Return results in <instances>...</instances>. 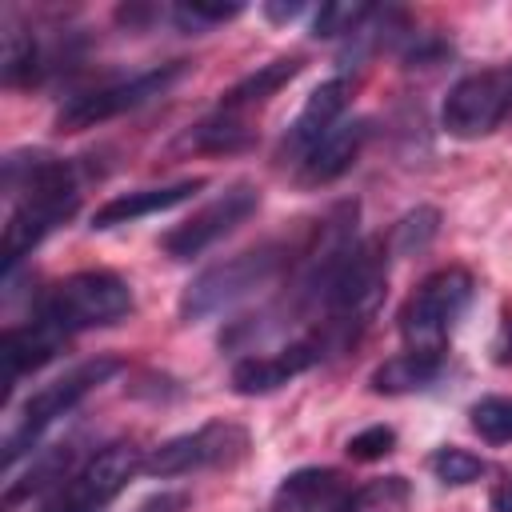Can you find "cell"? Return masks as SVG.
I'll list each match as a JSON object with an SVG mask.
<instances>
[{
    "label": "cell",
    "instance_id": "6da1fadb",
    "mask_svg": "<svg viewBox=\"0 0 512 512\" xmlns=\"http://www.w3.org/2000/svg\"><path fill=\"white\" fill-rule=\"evenodd\" d=\"M4 192L12 200L4 224V268L12 272L56 224H64L80 200L72 164L48 152H12L4 160Z\"/></svg>",
    "mask_w": 512,
    "mask_h": 512
},
{
    "label": "cell",
    "instance_id": "7a4b0ae2",
    "mask_svg": "<svg viewBox=\"0 0 512 512\" xmlns=\"http://www.w3.org/2000/svg\"><path fill=\"white\" fill-rule=\"evenodd\" d=\"M288 260V248H280L276 240H264L248 252H236L212 268H204L184 292H180V320H204L220 308H232L236 300L252 296L256 288H264Z\"/></svg>",
    "mask_w": 512,
    "mask_h": 512
},
{
    "label": "cell",
    "instance_id": "3957f363",
    "mask_svg": "<svg viewBox=\"0 0 512 512\" xmlns=\"http://www.w3.org/2000/svg\"><path fill=\"white\" fill-rule=\"evenodd\" d=\"M472 300V276L464 268H440L416 284V292L400 304V336L408 352L444 356L448 332L464 316Z\"/></svg>",
    "mask_w": 512,
    "mask_h": 512
},
{
    "label": "cell",
    "instance_id": "277c9868",
    "mask_svg": "<svg viewBox=\"0 0 512 512\" xmlns=\"http://www.w3.org/2000/svg\"><path fill=\"white\" fill-rule=\"evenodd\" d=\"M132 312V288L128 280H120L116 272H72L60 284L48 288V296L40 300L36 316H44L48 324H56L64 336L84 332V328H104L116 324Z\"/></svg>",
    "mask_w": 512,
    "mask_h": 512
},
{
    "label": "cell",
    "instance_id": "5b68a950",
    "mask_svg": "<svg viewBox=\"0 0 512 512\" xmlns=\"http://www.w3.org/2000/svg\"><path fill=\"white\" fill-rule=\"evenodd\" d=\"M120 368H124V364H120L116 356H92V360H80L76 368H68L64 376H56L52 384L36 388V392L24 400V408H20V416H16V428H12L8 440H4V464L12 468L16 456H20L48 424H56L64 412H72L88 392H96V388H100L104 380H112Z\"/></svg>",
    "mask_w": 512,
    "mask_h": 512
},
{
    "label": "cell",
    "instance_id": "8992f818",
    "mask_svg": "<svg viewBox=\"0 0 512 512\" xmlns=\"http://www.w3.org/2000/svg\"><path fill=\"white\" fill-rule=\"evenodd\" d=\"M512 112V64L480 68L456 80L440 108V128L456 140L488 136Z\"/></svg>",
    "mask_w": 512,
    "mask_h": 512
},
{
    "label": "cell",
    "instance_id": "52a82bcc",
    "mask_svg": "<svg viewBox=\"0 0 512 512\" xmlns=\"http://www.w3.org/2000/svg\"><path fill=\"white\" fill-rule=\"evenodd\" d=\"M184 76V64H160L152 72H140V76H128V80H116V84H100L92 92H80L72 96L60 112H56V128L60 132H84V128H96L112 116H124L156 96H164L176 80Z\"/></svg>",
    "mask_w": 512,
    "mask_h": 512
},
{
    "label": "cell",
    "instance_id": "ba28073f",
    "mask_svg": "<svg viewBox=\"0 0 512 512\" xmlns=\"http://www.w3.org/2000/svg\"><path fill=\"white\" fill-rule=\"evenodd\" d=\"M248 448V436L244 428L228 424V420H208L184 436H172L164 440L160 448H152V456L144 460V472L148 476H188V472H200V468H220V464H232L236 456H244Z\"/></svg>",
    "mask_w": 512,
    "mask_h": 512
},
{
    "label": "cell",
    "instance_id": "9c48e42d",
    "mask_svg": "<svg viewBox=\"0 0 512 512\" xmlns=\"http://www.w3.org/2000/svg\"><path fill=\"white\" fill-rule=\"evenodd\" d=\"M256 208H260V188L248 184V180H236L216 200H208L200 212H192L184 224H176L172 232H164L160 248L172 260H192L204 248H212L220 236H228L232 228H240Z\"/></svg>",
    "mask_w": 512,
    "mask_h": 512
},
{
    "label": "cell",
    "instance_id": "30bf717a",
    "mask_svg": "<svg viewBox=\"0 0 512 512\" xmlns=\"http://www.w3.org/2000/svg\"><path fill=\"white\" fill-rule=\"evenodd\" d=\"M144 468V460H140V452L132 448V444H108V448H100L88 464H80L72 476H68V484H60V500H68L72 508H80V512H100L136 472Z\"/></svg>",
    "mask_w": 512,
    "mask_h": 512
},
{
    "label": "cell",
    "instance_id": "8fae6325",
    "mask_svg": "<svg viewBox=\"0 0 512 512\" xmlns=\"http://www.w3.org/2000/svg\"><path fill=\"white\" fill-rule=\"evenodd\" d=\"M316 360H320L316 340H296V344L268 352V356H244L232 364V392L236 396H268V392L284 388L292 376L308 372Z\"/></svg>",
    "mask_w": 512,
    "mask_h": 512
},
{
    "label": "cell",
    "instance_id": "7c38bea8",
    "mask_svg": "<svg viewBox=\"0 0 512 512\" xmlns=\"http://www.w3.org/2000/svg\"><path fill=\"white\" fill-rule=\"evenodd\" d=\"M356 488L336 468H300L280 480L272 512H352Z\"/></svg>",
    "mask_w": 512,
    "mask_h": 512
},
{
    "label": "cell",
    "instance_id": "4fadbf2b",
    "mask_svg": "<svg viewBox=\"0 0 512 512\" xmlns=\"http://www.w3.org/2000/svg\"><path fill=\"white\" fill-rule=\"evenodd\" d=\"M348 104V80H324L320 88H312V96L304 100V108L296 112V120L288 124V136H284V156H292L296 164L340 124V112Z\"/></svg>",
    "mask_w": 512,
    "mask_h": 512
},
{
    "label": "cell",
    "instance_id": "5bb4252c",
    "mask_svg": "<svg viewBox=\"0 0 512 512\" xmlns=\"http://www.w3.org/2000/svg\"><path fill=\"white\" fill-rule=\"evenodd\" d=\"M204 188V180H176V184H160V188H136V192H120L112 200H104L92 212V228H116V224H136L144 216L168 212L176 204H184L188 196H196Z\"/></svg>",
    "mask_w": 512,
    "mask_h": 512
},
{
    "label": "cell",
    "instance_id": "9a60e30c",
    "mask_svg": "<svg viewBox=\"0 0 512 512\" xmlns=\"http://www.w3.org/2000/svg\"><path fill=\"white\" fill-rule=\"evenodd\" d=\"M364 140H368V120H344V124H336V128L300 160V180L312 184V188H316V184H332L336 176H344V172L356 164Z\"/></svg>",
    "mask_w": 512,
    "mask_h": 512
},
{
    "label": "cell",
    "instance_id": "2e32d148",
    "mask_svg": "<svg viewBox=\"0 0 512 512\" xmlns=\"http://www.w3.org/2000/svg\"><path fill=\"white\" fill-rule=\"evenodd\" d=\"M64 340H68V336H64L56 324H48L44 316H36V320H28V324H20V328H8V332H4V344H0L8 388L16 384V376L36 372L40 364H48V360L60 352Z\"/></svg>",
    "mask_w": 512,
    "mask_h": 512
},
{
    "label": "cell",
    "instance_id": "e0dca14e",
    "mask_svg": "<svg viewBox=\"0 0 512 512\" xmlns=\"http://www.w3.org/2000/svg\"><path fill=\"white\" fill-rule=\"evenodd\" d=\"M440 368H444V356H424V352H408V348H404L400 356L384 360V364L368 376V384H372V392L404 396V392H420V388L436 384Z\"/></svg>",
    "mask_w": 512,
    "mask_h": 512
},
{
    "label": "cell",
    "instance_id": "ac0fdd59",
    "mask_svg": "<svg viewBox=\"0 0 512 512\" xmlns=\"http://www.w3.org/2000/svg\"><path fill=\"white\" fill-rule=\"evenodd\" d=\"M304 64H300V56H276V60H268V64H260L256 72H248L244 80H236L224 96H220V108H228V112H240V108H248V104H264L268 96H276L296 72H300Z\"/></svg>",
    "mask_w": 512,
    "mask_h": 512
},
{
    "label": "cell",
    "instance_id": "d6986e66",
    "mask_svg": "<svg viewBox=\"0 0 512 512\" xmlns=\"http://www.w3.org/2000/svg\"><path fill=\"white\" fill-rule=\"evenodd\" d=\"M248 144H252V132L244 128V120H240L236 112L220 108L216 116L192 124V128L180 136L176 148H184V152H240V148H248Z\"/></svg>",
    "mask_w": 512,
    "mask_h": 512
},
{
    "label": "cell",
    "instance_id": "ffe728a7",
    "mask_svg": "<svg viewBox=\"0 0 512 512\" xmlns=\"http://www.w3.org/2000/svg\"><path fill=\"white\" fill-rule=\"evenodd\" d=\"M436 232H440V212L428 208V204H420V208L404 212V216L392 224L388 248H392L396 256H416V252H424V248L432 244Z\"/></svg>",
    "mask_w": 512,
    "mask_h": 512
},
{
    "label": "cell",
    "instance_id": "44dd1931",
    "mask_svg": "<svg viewBox=\"0 0 512 512\" xmlns=\"http://www.w3.org/2000/svg\"><path fill=\"white\" fill-rule=\"evenodd\" d=\"M428 472L452 488H464V484H476L484 472H488V460H480L476 452L460 448V444H440L432 456H428Z\"/></svg>",
    "mask_w": 512,
    "mask_h": 512
},
{
    "label": "cell",
    "instance_id": "7402d4cb",
    "mask_svg": "<svg viewBox=\"0 0 512 512\" xmlns=\"http://www.w3.org/2000/svg\"><path fill=\"white\" fill-rule=\"evenodd\" d=\"M68 460H72V448H68V444H64V448H48V452L24 472V480H12V484H8L4 504H16V500H24V496H32V492H40V488H48V484H56V480H64Z\"/></svg>",
    "mask_w": 512,
    "mask_h": 512
},
{
    "label": "cell",
    "instance_id": "603a6c76",
    "mask_svg": "<svg viewBox=\"0 0 512 512\" xmlns=\"http://www.w3.org/2000/svg\"><path fill=\"white\" fill-rule=\"evenodd\" d=\"M468 420L480 440L488 444H508L512 440V396H480L468 408Z\"/></svg>",
    "mask_w": 512,
    "mask_h": 512
},
{
    "label": "cell",
    "instance_id": "cb8c5ba5",
    "mask_svg": "<svg viewBox=\"0 0 512 512\" xmlns=\"http://www.w3.org/2000/svg\"><path fill=\"white\" fill-rule=\"evenodd\" d=\"M40 72V44L32 32L8 28L4 32V80L8 84H28Z\"/></svg>",
    "mask_w": 512,
    "mask_h": 512
},
{
    "label": "cell",
    "instance_id": "d4e9b609",
    "mask_svg": "<svg viewBox=\"0 0 512 512\" xmlns=\"http://www.w3.org/2000/svg\"><path fill=\"white\" fill-rule=\"evenodd\" d=\"M372 16L368 4H320L316 20H312V36L316 40H336V36H356V28Z\"/></svg>",
    "mask_w": 512,
    "mask_h": 512
},
{
    "label": "cell",
    "instance_id": "484cf974",
    "mask_svg": "<svg viewBox=\"0 0 512 512\" xmlns=\"http://www.w3.org/2000/svg\"><path fill=\"white\" fill-rule=\"evenodd\" d=\"M240 12H244V4H204V0H192V4H176L172 20L184 32H204V28H216L224 20H236Z\"/></svg>",
    "mask_w": 512,
    "mask_h": 512
},
{
    "label": "cell",
    "instance_id": "4316f807",
    "mask_svg": "<svg viewBox=\"0 0 512 512\" xmlns=\"http://www.w3.org/2000/svg\"><path fill=\"white\" fill-rule=\"evenodd\" d=\"M392 448H396V432H392L388 424H368V428H360L356 436H348V444H344V452H348L352 460H360V464L384 460Z\"/></svg>",
    "mask_w": 512,
    "mask_h": 512
},
{
    "label": "cell",
    "instance_id": "83f0119b",
    "mask_svg": "<svg viewBox=\"0 0 512 512\" xmlns=\"http://www.w3.org/2000/svg\"><path fill=\"white\" fill-rule=\"evenodd\" d=\"M300 12H304V4H268V8H264V16H268V20H280V24H284V20H296Z\"/></svg>",
    "mask_w": 512,
    "mask_h": 512
},
{
    "label": "cell",
    "instance_id": "f1b7e54d",
    "mask_svg": "<svg viewBox=\"0 0 512 512\" xmlns=\"http://www.w3.org/2000/svg\"><path fill=\"white\" fill-rule=\"evenodd\" d=\"M492 512H512V480L492 488Z\"/></svg>",
    "mask_w": 512,
    "mask_h": 512
}]
</instances>
